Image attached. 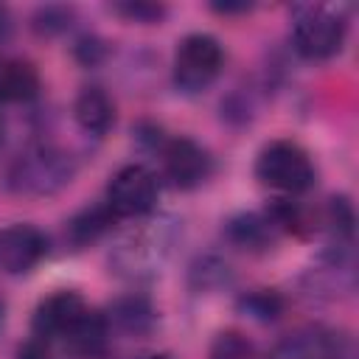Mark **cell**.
<instances>
[{
	"instance_id": "17",
	"label": "cell",
	"mask_w": 359,
	"mask_h": 359,
	"mask_svg": "<svg viewBox=\"0 0 359 359\" xmlns=\"http://www.w3.org/2000/svg\"><path fill=\"white\" fill-rule=\"evenodd\" d=\"M208 359H261V353L241 331H222L213 337Z\"/></svg>"
},
{
	"instance_id": "25",
	"label": "cell",
	"mask_w": 359,
	"mask_h": 359,
	"mask_svg": "<svg viewBox=\"0 0 359 359\" xmlns=\"http://www.w3.org/2000/svg\"><path fill=\"white\" fill-rule=\"evenodd\" d=\"M3 311H6V309H3V300H0V325H3Z\"/></svg>"
},
{
	"instance_id": "18",
	"label": "cell",
	"mask_w": 359,
	"mask_h": 359,
	"mask_svg": "<svg viewBox=\"0 0 359 359\" xmlns=\"http://www.w3.org/2000/svg\"><path fill=\"white\" fill-rule=\"evenodd\" d=\"M230 280V266L216 258V255H205V258H196L191 264V286L196 292H208V289H219Z\"/></svg>"
},
{
	"instance_id": "20",
	"label": "cell",
	"mask_w": 359,
	"mask_h": 359,
	"mask_svg": "<svg viewBox=\"0 0 359 359\" xmlns=\"http://www.w3.org/2000/svg\"><path fill=\"white\" fill-rule=\"evenodd\" d=\"M70 17H73V11L65 6H45L34 14V28L39 34H59L70 25Z\"/></svg>"
},
{
	"instance_id": "4",
	"label": "cell",
	"mask_w": 359,
	"mask_h": 359,
	"mask_svg": "<svg viewBox=\"0 0 359 359\" xmlns=\"http://www.w3.org/2000/svg\"><path fill=\"white\" fill-rule=\"evenodd\" d=\"M224 67V50L210 34H188L174 53V84L194 95L208 90Z\"/></svg>"
},
{
	"instance_id": "1",
	"label": "cell",
	"mask_w": 359,
	"mask_h": 359,
	"mask_svg": "<svg viewBox=\"0 0 359 359\" xmlns=\"http://www.w3.org/2000/svg\"><path fill=\"white\" fill-rule=\"evenodd\" d=\"M76 177V160L70 151L39 143L25 149L8 165V188L20 196H53Z\"/></svg>"
},
{
	"instance_id": "26",
	"label": "cell",
	"mask_w": 359,
	"mask_h": 359,
	"mask_svg": "<svg viewBox=\"0 0 359 359\" xmlns=\"http://www.w3.org/2000/svg\"><path fill=\"white\" fill-rule=\"evenodd\" d=\"M0 140H3V121H0Z\"/></svg>"
},
{
	"instance_id": "16",
	"label": "cell",
	"mask_w": 359,
	"mask_h": 359,
	"mask_svg": "<svg viewBox=\"0 0 359 359\" xmlns=\"http://www.w3.org/2000/svg\"><path fill=\"white\" fill-rule=\"evenodd\" d=\"M112 222H115L112 210L101 202V205H93V208L79 210V213L67 222L65 236L70 238V244L84 247V244H90V241H95V238H101V236L109 230V224H112Z\"/></svg>"
},
{
	"instance_id": "19",
	"label": "cell",
	"mask_w": 359,
	"mask_h": 359,
	"mask_svg": "<svg viewBox=\"0 0 359 359\" xmlns=\"http://www.w3.org/2000/svg\"><path fill=\"white\" fill-rule=\"evenodd\" d=\"M238 309L255 320H275L283 309V300L272 289H252L238 300Z\"/></svg>"
},
{
	"instance_id": "21",
	"label": "cell",
	"mask_w": 359,
	"mask_h": 359,
	"mask_svg": "<svg viewBox=\"0 0 359 359\" xmlns=\"http://www.w3.org/2000/svg\"><path fill=\"white\" fill-rule=\"evenodd\" d=\"M112 11L129 22H160L165 14V8L157 3H115Z\"/></svg>"
},
{
	"instance_id": "23",
	"label": "cell",
	"mask_w": 359,
	"mask_h": 359,
	"mask_svg": "<svg viewBox=\"0 0 359 359\" xmlns=\"http://www.w3.org/2000/svg\"><path fill=\"white\" fill-rule=\"evenodd\" d=\"M8 31H11V20H8V11H6L3 6H0V45L6 42Z\"/></svg>"
},
{
	"instance_id": "22",
	"label": "cell",
	"mask_w": 359,
	"mask_h": 359,
	"mask_svg": "<svg viewBox=\"0 0 359 359\" xmlns=\"http://www.w3.org/2000/svg\"><path fill=\"white\" fill-rule=\"evenodd\" d=\"M45 345H48V342H42V339L34 337L31 342H25V345L20 348V359H48Z\"/></svg>"
},
{
	"instance_id": "11",
	"label": "cell",
	"mask_w": 359,
	"mask_h": 359,
	"mask_svg": "<svg viewBox=\"0 0 359 359\" xmlns=\"http://www.w3.org/2000/svg\"><path fill=\"white\" fill-rule=\"evenodd\" d=\"M109 331L112 328L107 323V314L87 309L81 314V320L67 331V337L62 342H65V348L70 353H76L81 359H98L109 345Z\"/></svg>"
},
{
	"instance_id": "12",
	"label": "cell",
	"mask_w": 359,
	"mask_h": 359,
	"mask_svg": "<svg viewBox=\"0 0 359 359\" xmlns=\"http://www.w3.org/2000/svg\"><path fill=\"white\" fill-rule=\"evenodd\" d=\"M73 118H76V123H79L87 135L104 137V135L115 126V104H112V98H109L101 87H84V90L76 95Z\"/></svg>"
},
{
	"instance_id": "10",
	"label": "cell",
	"mask_w": 359,
	"mask_h": 359,
	"mask_svg": "<svg viewBox=\"0 0 359 359\" xmlns=\"http://www.w3.org/2000/svg\"><path fill=\"white\" fill-rule=\"evenodd\" d=\"M160 264V250L157 241H151L149 236H129L126 241L118 244L115 255H112V266L118 275L140 280L157 272Z\"/></svg>"
},
{
	"instance_id": "8",
	"label": "cell",
	"mask_w": 359,
	"mask_h": 359,
	"mask_svg": "<svg viewBox=\"0 0 359 359\" xmlns=\"http://www.w3.org/2000/svg\"><path fill=\"white\" fill-rule=\"evenodd\" d=\"M48 255V238L34 224H8L0 230V272H31Z\"/></svg>"
},
{
	"instance_id": "13",
	"label": "cell",
	"mask_w": 359,
	"mask_h": 359,
	"mask_svg": "<svg viewBox=\"0 0 359 359\" xmlns=\"http://www.w3.org/2000/svg\"><path fill=\"white\" fill-rule=\"evenodd\" d=\"M278 233H280V230H278V224L272 222L269 213H238V216H233V219L224 224L227 241H233L236 247L250 250V252L266 250V247L275 241Z\"/></svg>"
},
{
	"instance_id": "2",
	"label": "cell",
	"mask_w": 359,
	"mask_h": 359,
	"mask_svg": "<svg viewBox=\"0 0 359 359\" xmlns=\"http://www.w3.org/2000/svg\"><path fill=\"white\" fill-rule=\"evenodd\" d=\"M348 22L339 8L331 6H297L292 22V45L303 59L320 62L339 53Z\"/></svg>"
},
{
	"instance_id": "24",
	"label": "cell",
	"mask_w": 359,
	"mask_h": 359,
	"mask_svg": "<svg viewBox=\"0 0 359 359\" xmlns=\"http://www.w3.org/2000/svg\"><path fill=\"white\" fill-rule=\"evenodd\" d=\"M137 359H171V356H165V353H140Z\"/></svg>"
},
{
	"instance_id": "9",
	"label": "cell",
	"mask_w": 359,
	"mask_h": 359,
	"mask_svg": "<svg viewBox=\"0 0 359 359\" xmlns=\"http://www.w3.org/2000/svg\"><path fill=\"white\" fill-rule=\"evenodd\" d=\"M87 309L90 306L76 292H53V294H48L34 311V337L42 339V342H50V339L62 342L67 337V331L81 320V314Z\"/></svg>"
},
{
	"instance_id": "7",
	"label": "cell",
	"mask_w": 359,
	"mask_h": 359,
	"mask_svg": "<svg viewBox=\"0 0 359 359\" xmlns=\"http://www.w3.org/2000/svg\"><path fill=\"white\" fill-rule=\"evenodd\" d=\"M266 359H356V345L345 331L317 325L286 337Z\"/></svg>"
},
{
	"instance_id": "5",
	"label": "cell",
	"mask_w": 359,
	"mask_h": 359,
	"mask_svg": "<svg viewBox=\"0 0 359 359\" xmlns=\"http://www.w3.org/2000/svg\"><path fill=\"white\" fill-rule=\"evenodd\" d=\"M157 194H160L157 177L146 165L132 163L112 174L104 205L112 210L115 219H137L154 208Z\"/></svg>"
},
{
	"instance_id": "6",
	"label": "cell",
	"mask_w": 359,
	"mask_h": 359,
	"mask_svg": "<svg viewBox=\"0 0 359 359\" xmlns=\"http://www.w3.org/2000/svg\"><path fill=\"white\" fill-rule=\"evenodd\" d=\"M157 154H160L163 174L165 180H171L174 188L191 191L210 177V157L191 137H163V143L157 146Z\"/></svg>"
},
{
	"instance_id": "14",
	"label": "cell",
	"mask_w": 359,
	"mask_h": 359,
	"mask_svg": "<svg viewBox=\"0 0 359 359\" xmlns=\"http://www.w3.org/2000/svg\"><path fill=\"white\" fill-rule=\"evenodd\" d=\"M107 323H109V328H118L126 337H143V334H149L154 328L157 314H154V309H151V303L146 297L126 294V297H118L109 306Z\"/></svg>"
},
{
	"instance_id": "3",
	"label": "cell",
	"mask_w": 359,
	"mask_h": 359,
	"mask_svg": "<svg viewBox=\"0 0 359 359\" xmlns=\"http://www.w3.org/2000/svg\"><path fill=\"white\" fill-rule=\"evenodd\" d=\"M255 177L261 185L280 194H303L314 182V165L306 149L292 140H272L255 160Z\"/></svg>"
},
{
	"instance_id": "15",
	"label": "cell",
	"mask_w": 359,
	"mask_h": 359,
	"mask_svg": "<svg viewBox=\"0 0 359 359\" xmlns=\"http://www.w3.org/2000/svg\"><path fill=\"white\" fill-rule=\"evenodd\" d=\"M39 93V73L25 59H0V104H22Z\"/></svg>"
}]
</instances>
